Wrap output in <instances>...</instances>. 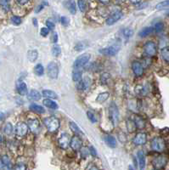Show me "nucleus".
<instances>
[{
    "label": "nucleus",
    "mask_w": 169,
    "mask_h": 170,
    "mask_svg": "<svg viewBox=\"0 0 169 170\" xmlns=\"http://www.w3.org/2000/svg\"><path fill=\"white\" fill-rule=\"evenodd\" d=\"M4 117H5V115H4V113L0 112V121L3 120V119H4Z\"/></svg>",
    "instance_id": "obj_59"
},
{
    "label": "nucleus",
    "mask_w": 169,
    "mask_h": 170,
    "mask_svg": "<svg viewBox=\"0 0 169 170\" xmlns=\"http://www.w3.org/2000/svg\"><path fill=\"white\" fill-rule=\"evenodd\" d=\"M44 5H48V3H47V2H43V3H41L40 5H38V7H37L36 10H35L36 13H38V12L41 11L42 9H43L44 8Z\"/></svg>",
    "instance_id": "obj_53"
},
{
    "label": "nucleus",
    "mask_w": 169,
    "mask_h": 170,
    "mask_svg": "<svg viewBox=\"0 0 169 170\" xmlns=\"http://www.w3.org/2000/svg\"><path fill=\"white\" fill-rule=\"evenodd\" d=\"M13 126H12L11 123H6L5 125H4V127H3V132H4V134L7 135H10L13 133Z\"/></svg>",
    "instance_id": "obj_37"
},
{
    "label": "nucleus",
    "mask_w": 169,
    "mask_h": 170,
    "mask_svg": "<svg viewBox=\"0 0 169 170\" xmlns=\"http://www.w3.org/2000/svg\"><path fill=\"white\" fill-rule=\"evenodd\" d=\"M161 56L164 61L169 62V47H164L161 50Z\"/></svg>",
    "instance_id": "obj_31"
},
{
    "label": "nucleus",
    "mask_w": 169,
    "mask_h": 170,
    "mask_svg": "<svg viewBox=\"0 0 169 170\" xmlns=\"http://www.w3.org/2000/svg\"><path fill=\"white\" fill-rule=\"evenodd\" d=\"M70 141L71 136L69 135V134H67V133H62L58 140L59 146L61 147V149H67L68 146H70Z\"/></svg>",
    "instance_id": "obj_9"
},
{
    "label": "nucleus",
    "mask_w": 169,
    "mask_h": 170,
    "mask_svg": "<svg viewBox=\"0 0 169 170\" xmlns=\"http://www.w3.org/2000/svg\"><path fill=\"white\" fill-rule=\"evenodd\" d=\"M123 17V13L119 10H116V11H114L113 13H111L110 16L106 19V25L108 26H111V25H113L116 22L119 21L121 18Z\"/></svg>",
    "instance_id": "obj_11"
},
{
    "label": "nucleus",
    "mask_w": 169,
    "mask_h": 170,
    "mask_svg": "<svg viewBox=\"0 0 169 170\" xmlns=\"http://www.w3.org/2000/svg\"><path fill=\"white\" fill-rule=\"evenodd\" d=\"M2 142H3V137L0 135V143H2Z\"/></svg>",
    "instance_id": "obj_61"
},
{
    "label": "nucleus",
    "mask_w": 169,
    "mask_h": 170,
    "mask_svg": "<svg viewBox=\"0 0 169 170\" xmlns=\"http://www.w3.org/2000/svg\"><path fill=\"white\" fill-rule=\"evenodd\" d=\"M44 105L48 108L52 109V110H56V109H58V105H57V103L55 102V101H53L52 100H50V99H46V100H44Z\"/></svg>",
    "instance_id": "obj_26"
},
{
    "label": "nucleus",
    "mask_w": 169,
    "mask_h": 170,
    "mask_svg": "<svg viewBox=\"0 0 169 170\" xmlns=\"http://www.w3.org/2000/svg\"><path fill=\"white\" fill-rule=\"evenodd\" d=\"M80 153H81V157L82 158H87V157L89 155V150L86 147H81L80 149Z\"/></svg>",
    "instance_id": "obj_41"
},
{
    "label": "nucleus",
    "mask_w": 169,
    "mask_h": 170,
    "mask_svg": "<svg viewBox=\"0 0 169 170\" xmlns=\"http://www.w3.org/2000/svg\"><path fill=\"white\" fill-rule=\"evenodd\" d=\"M120 50L119 46H109L99 50V52L103 56H116Z\"/></svg>",
    "instance_id": "obj_10"
},
{
    "label": "nucleus",
    "mask_w": 169,
    "mask_h": 170,
    "mask_svg": "<svg viewBox=\"0 0 169 170\" xmlns=\"http://www.w3.org/2000/svg\"><path fill=\"white\" fill-rule=\"evenodd\" d=\"M88 150H89V154H90L92 157H97V151L94 147L89 146Z\"/></svg>",
    "instance_id": "obj_50"
},
{
    "label": "nucleus",
    "mask_w": 169,
    "mask_h": 170,
    "mask_svg": "<svg viewBox=\"0 0 169 170\" xmlns=\"http://www.w3.org/2000/svg\"><path fill=\"white\" fill-rule=\"evenodd\" d=\"M27 126H28V129H29L32 133L37 134V133H38V131H39V129H40L39 120L37 119V118L30 119V120H28V122H27Z\"/></svg>",
    "instance_id": "obj_15"
},
{
    "label": "nucleus",
    "mask_w": 169,
    "mask_h": 170,
    "mask_svg": "<svg viewBox=\"0 0 169 170\" xmlns=\"http://www.w3.org/2000/svg\"><path fill=\"white\" fill-rule=\"evenodd\" d=\"M47 74L52 79H56L59 75V66L55 61L50 62L47 66Z\"/></svg>",
    "instance_id": "obj_7"
},
{
    "label": "nucleus",
    "mask_w": 169,
    "mask_h": 170,
    "mask_svg": "<svg viewBox=\"0 0 169 170\" xmlns=\"http://www.w3.org/2000/svg\"><path fill=\"white\" fill-rule=\"evenodd\" d=\"M82 146V141H81V139L79 138L78 136L74 135L72 138L71 139L70 146L73 151H79V150L81 149Z\"/></svg>",
    "instance_id": "obj_14"
},
{
    "label": "nucleus",
    "mask_w": 169,
    "mask_h": 170,
    "mask_svg": "<svg viewBox=\"0 0 169 170\" xmlns=\"http://www.w3.org/2000/svg\"><path fill=\"white\" fill-rule=\"evenodd\" d=\"M66 7L67 8V9L69 10L71 14L72 15H75L77 12V7H76V3L74 0H67L66 2Z\"/></svg>",
    "instance_id": "obj_20"
},
{
    "label": "nucleus",
    "mask_w": 169,
    "mask_h": 170,
    "mask_svg": "<svg viewBox=\"0 0 169 170\" xmlns=\"http://www.w3.org/2000/svg\"><path fill=\"white\" fill-rule=\"evenodd\" d=\"M132 70L134 75L136 77L143 76L144 74V66L142 63L138 61H134L132 63Z\"/></svg>",
    "instance_id": "obj_12"
},
{
    "label": "nucleus",
    "mask_w": 169,
    "mask_h": 170,
    "mask_svg": "<svg viewBox=\"0 0 169 170\" xmlns=\"http://www.w3.org/2000/svg\"><path fill=\"white\" fill-rule=\"evenodd\" d=\"M109 117L113 126H116L119 122V110L115 102H111L109 106Z\"/></svg>",
    "instance_id": "obj_3"
},
{
    "label": "nucleus",
    "mask_w": 169,
    "mask_h": 170,
    "mask_svg": "<svg viewBox=\"0 0 169 170\" xmlns=\"http://www.w3.org/2000/svg\"><path fill=\"white\" fill-rule=\"evenodd\" d=\"M147 141V135L144 132L138 133L133 140L135 146H144Z\"/></svg>",
    "instance_id": "obj_13"
},
{
    "label": "nucleus",
    "mask_w": 169,
    "mask_h": 170,
    "mask_svg": "<svg viewBox=\"0 0 169 170\" xmlns=\"http://www.w3.org/2000/svg\"><path fill=\"white\" fill-rule=\"evenodd\" d=\"M51 52H52L53 56L57 57V56H60V55H61V47H60V46H58V45H55V46L52 48Z\"/></svg>",
    "instance_id": "obj_40"
},
{
    "label": "nucleus",
    "mask_w": 169,
    "mask_h": 170,
    "mask_svg": "<svg viewBox=\"0 0 169 170\" xmlns=\"http://www.w3.org/2000/svg\"><path fill=\"white\" fill-rule=\"evenodd\" d=\"M16 88H17V92L21 95H26L27 94V86L26 82H24L23 81H19L16 85Z\"/></svg>",
    "instance_id": "obj_19"
},
{
    "label": "nucleus",
    "mask_w": 169,
    "mask_h": 170,
    "mask_svg": "<svg viewBox=\"0 0 169 170\" xmlns=\"http://www.w3.org/2000/svg\"><path fill=\"white\" fill-rule=\"evenodd\" d=\"M9 0H0V5L2 6L3 9H9Z\"/></svg>",
    "instance_id": "obj_47"
},
{
    "label": "nucleus",
    "mask_w": 169,
    "mask_h": 170,
    "mask_svg": "<svg viewBox=\"0 0 169 170\" xmlns=\"http://www.w3.org/2000/svg\"><path fill=\"white\" fill-rule=\"evenodd\" d=\"M51 41L52 43H57L58 42V34H57V32H53L52 36H51Z\"/></svg>",
    "instance_id": "obj_52"
},
{
    "label": "nucleus",
    "mask_w": 169,
    "mask_h": 170,
    "mask_svg": "<svg viewBox=\"0 0 169 170\" xmlns=\"http://www.w3.org/2000/svg\"><path fill=\"white\" fill-rule=\"evenodd\" d=\"M166 164H167V158L163 155L156 157L152 161V165L155 169H162Z\"/></svg>",
    "instance_id": "obj_6"
},
{
    "label": "nucleus",
    "mask_w": 169,
    "mask_h": 170,
    "mask_svg": "<svg viewBox=\"0 0 169 170\" xmlns=\"http://www.w3.org/2000/svg\"><path fill=\"white\" fill-rule=\"evenodd\" d=\"M110 96V94L108 92H104V93H100L98 94V96L96 98V101L99 104L105 102L108 100V98Z\"/></svg>",
    "instance_id": "obj_28"
},
{
    "label": "nucleus",
    "mask_w": 169,
    "mask_h": 170,
    "mask_svg": "<svg viewBox=\"0 0 169 170\" xmlns=\"http://www.w3.org/2000/svg\"><path fill=\"white\" fill-rule=\"evenodd\" d=\"M87 118L89 119V121H90L91 123H97V119H96V117H95V116L91 112H87Z\"/></svg>",
    "instance_id": "obj_46"
},
{
    "label": "nucleus",
    "mask_w": 169,
    "mask_h": 170,
    "mask_svg": "<svg viewBox=\"0 0 169 170\" xmlns=\"http://www.w3.org/2000/svg\"><path fill=\"white\" fill-rule=\"evenodd\" d=\"M126 126H127V129L128 130V132L130 133L134 132L135 129H137L133 119H128V120L127 121V123H126Z\"/></svg>",
    "instance_id": "obj_34"
},
{
    "label": "nucleus",
    "mask_w": 169,
    "mask_h": 170,
    "mask_svg": "<svg viewBox=\"0 0 169 170\" xmlns=\"http://www.w3.org/2000/svg\"><path fill=\"white\" fill-rule=\"evenodd\" d=\"M105 143L107 144V146H109L110 147H112V148H115L117 146V141L115 137H113L112 135H107L105 136Z\"/></svg>",
    "instance_id": "obj_23"
},
{
    "label": "nucleus",
    "mask_w": 169,
    "mask_h": 170,
    "mask_svg": "<svg viewBox=\"0 0 169 170\" xmlns=\"http://www.w3.org/2000/svg\"><path fill=\"white\" fill-rule=\"evenodd\" d=\"M29 109L32 112H36V113H38V114H43L45 112V109L43 107V106H39V105H37L35 103H32L29 106Z\"/></svg>",
    "instance_id": "obj_22"
},
{
    "label": "nucleus",
    "mask_w": 169,
    "mask_h": 170,
    "mask_svg": "<svg viewBox=\"0 0 169 170\" xmlns=\"http://www.w3.org/2000/svg\"><path fill=\"white\" fill-rule=\"evenodd\" d=\"M152 32H154V28H153V27H145V28H143V29L139 32V36H140V38H145L147 36L151 35Z\"/></svg>",
    "instance_id": "obj_24"
},
{
    "label": "nucleus",
    "mask_w": 169,
    "mask_h": 170,
    "mask_svg": "<svg viewBox=\"0 0 169 170\" xmlns=\"http://www.w3.org/2000/svg\"><path fill=\"white\" fill-rule=\"evenodd\" d=\"M28 99L31 100H39L41 99V94L36 89H32L28 94Z\"/></svg>",
    "instance_id": "obj_25"
},
{
    "label": "nucleus",
    "mask_w": 169,
    "mask_h": 170,
    "mask_svg": "<svg viewBox=\"0 0 169 170\" xmlns=\"http://www.w3.org/2000/svg\"><path fill=\"white\" fill-rule=\"evenodd\" d=\"M46 26L50 30H53L55 28V23H54L53 21H50V20H48V21H46Z\"/></svg>",
    "instance_id": "obj_51"
},
{
    "label": "nucleus",
    "mask_w": 169,
    "mask_h": 170,
    "mask_svg": "<svg viewBox=\"0 0 169 170\" xmlns=\"http://www.w3.org/2000/svg\"><path fill=\"white\" fill-rule=\"evenodd\" d=\"M154 32H156V33H160L164 30V24L163 22H161V21H159L157 23L155 24L154 26Z\"/></svg>",
    "instance_id": "obj_36"
},
{
    "label": "nucleus",
    "mask_w": 169,
    "mask_h": 170,
    "mask_svg": "<svg viewBox=\"0 0 169 170\" xmlns=\"http://www.w3.org/2000/svg\"><path fill=\"white\" fill-rule=\"evenodd\" d=\"M1 161H2V163H3L4 166H7L9 167V166L10 165V159L8 156H3L2 158H1Z\"/></svg>",
    "instance_id": "obj_44"
},
{
    "label": "nucleus",
    "mask_w": 169,
    "mask_h": 170,
    "mask_svg": "<svg viewBox=\"0 0 169 170\" xmlns=\"http://www.w3.org/2000/svg\"><path fill=\"white\" fill-rule=\"evenodd\" d=\"M86 169H98V167L94 166L93 163H90V164L88 165V166L86 167Z\"/></svg>",
    "instance_id": "obj_55"
},
{
    "label": "nucleus",
    "mask_w": 169,
    "mask_h": 170,
    "mask_svg": "<svg viewBox=\"0 0 169 170\" xmlns=\"http://www.w3.org/2000/svg\"><path fill=\"white\" fill-rule=\"evenodd\" d=\"M42 94H43V96L49 98V99H57L58 98V95H57L55 92H54L52 90H49V89H45V90L43 91Z\"/></svg>",
    "instance_id": "obj_30"
},
{
    "label": "nucleus",
    "mask_w": 169,
    "mask_h": 170,
    "mask_svg": "<svg viewBox=\"0 0 169 170\" xmlns=\"http://www.w3.org/2000/svg\"><path fill=\"white\" fill-rule=\"evenodd\" d=\"M10 21L15 26H19V25H21V17H19V16H16V15H13L10 19Z\"/></svg>",
    "instance_id": "obj_43"
},
{
    "label": "nucleus",
    "mask_w": 169,
    "mask_h": 170,
    "mask_svg": "<svg viewBox=\"0 0 169 170\" xmlns=\"http://www.w3.org/2000/svg\"><path fill=\"white\" fill-rule=\"evenodd\" d=\"M87 47V44H86L85 42H79V43H77V44L75 45L74 49H75L76 51H82V50H85Z\"/></svg>",
    "instance_id": "obj_39"
},
{
    "label": "nucleus",
    "mask_w": 169,
    "mask_h": 170,
    "mask_svg": "<svg viewBox=\"0 0 169 170\" xmlns=\"http://www.w3.org/2000/svg\"><path fill=\"white\" fill-rule=\"evenodd\" d=\"M34 72L37 76H43L44 73V68L41 64L36 65V66L34 67Z\"/></svg>",
    "instance_id": "obj_35"
},
{
    "label": "nucleus",
    "mask_w": 169,
    "mask_h": 170,
    "mask_svg": "<svg viewBox=\"0 0 169 170\" xmlns=\"http://www.w3.org/2000/svg\"><path fill=\"white\" fill-rule=\"evenodd\" d=\"M44 125L46 126L49 132L55 133L60 128V120L55 117H49L44 119Z\"/></svg>",
    "instance_id": "obj_1"
},
{
    "label": "nucleus",
    "mask_w": 169,
    "mask_h": 170,
    "mask_svg": "<svg viewBox=\"0 0 169 170\" xmlns=\"http://www.w3.org/2000/svg\"><path fill=\"white\" fill-rule=\"evenodd\" d=\"M33 24H34V26H35V27L38 26V22H37V19H36V18L33 19Z\"/></svg>",
    "instance_id": "obj_60"
},
{
    "label": "nucleus",
    "mask_w": 169,
    "mask_h": 170,
    "mask_svg": "<svg viewBox=\"0 0 169 170\" xmlns=\"http://www.w3.org/2000/svg\"><path fill=\"white\" fill-rule=\"evenodd\" d=\"M169 8V0H164V1H161L160 3H158L156 5V9L157 10H161V9H167Z\"/></svg>",
    "instance_id": "obj_33"
},
{
    "label": "nucleus",
    "mask_w": 169,
    "mask_h": 170,
    "mask_svg": "<svg viewBox=\"0 0 169 170\" xmlns=\"http://www.w3.org/2000/svg\"><path fill=\"white\" fill-rule=\"evenodd\" d=\"M133 120H134V123H135V126H136L137 129H145L146 123H145V119H144L143 117H140V116H138V115H135Z\"/></svg>",
    "instance_id": "obj_18"
},
{
    "label": "nucleus",
    "mask_w": 169,
    "mask_h": 170,
    "mask_svg": "<svg viewBox=\"0 0 169 170\" xmlns=\"http://www.w3.org/2000/svg\"><path fill=\"white\" fill-rule=\"evenodd\" d=\"M77 4H78V8L80 9V11L84 12L86 9V3L83 0H78L77 1Z\"/></svg>",
    "instance_id": "obj_45"
},
{
    "label": "nucleus",
    "mask_w": 169,
    "mask_h": 170,
    "mask_svg": "<svg viewBox=\"0 0 169 170\" xmlns=\"http://www.w3.org/2000/svg\"><path fill=\"white\" fill-rule=\"evenodd\" d=\"M135 93L140 96H145L148 94V88L144 85H137L135 87Z\"/></svg>",
    "instance_id": "obj_21"
},
{
    "label": "nucleus",
    "mask_w": 169,
    "mask_h": 170,
    "mask_svg": "<svg viewBox=\"0 0 169 170\" xmlns=\"http://www.w3.org/2000/svg\"><path fill=\"white\" fill-rule=\"evenodd\" d=\"M18 2V3H20L21 5H24V4H26V3H28V1L29 0H16Z\"/></svg>",
    "instance_id": "obj_56"
},
{
    "label": "nucleus",
    "mask_w": 169,
    "mask_h": 170,
    "mask_svg": "<svg viewBox=\"0 0 169 170\" xmlns=\"http://www.w3.org/2000/svg\"><path fill=\"white\" fill-rule=\"evenodd\" d=\"M123 36L125 37L126 38H131L133 34H134V31L131 29V28H126V29L123 30Z\"/></svg>",
    "instance_id": "obj_42"
},
{
    "label": "nucleus",
    "mask_w": 169,
    "mask_h": 170,
    "mask_svg": "<svg viewBox=\"0 0 169 170\" xmlns=\"http://www.w3.org/2000/svg\"><path fill=\"white\" fill-rule=\"evenodd\" d=\"M69 21H70V20H69L68 17H66V16H62L61 19V24L64 27L69 25Z\"/></svg>",
    "instance_id": "obj_49"
},
{
    "label": "nucleus",
    "mask_w": 169,
    "mask_h": 170,
    "mask_svg": "<svg viewBox=\"0 0 169 170\" xmlns=\"http://www.w3.org/2000/svg\"><path fill=\"white\" fill-rule=\"evenodd\" d=\"M50 33V29L48 27H42L41 31H40V34H41L43 37H47Z\"/></svg>",
    "instance_id": "obj_48"
},
{
    "label": "nucleus",
    "mask_w": 169,
    "mask_h": 170,
    "mask_svg": "<svg viewBox=\"0 0 169 170\" xmlns=\"http://www.w3.org/2000/svg\"><path fill=\"white\" fill-rule=\"evenodd\" d=\"M89 60H90V55L89 54L81 55L75 60V61L73 63V68L74 69H82V67H84L87 64Z\"/></svg>",
    "instance_id": "obj_4"
},
{
    "label": "nucleus",
    "mask_w": 169,
    "mask_h": 170,
    "mask_svg": "<svg viewBox=\"0 0 169 170\" xmlns=\"http://www.w3.org/2000/svg\"><path fill=\"white\" fill-rule=\"evenodd\" d=\"M90 79L88 77H86L84 79H81L79 82H77V88L78 90H86L89 85H90Z\"/></svg>",
    "instance_id": "obj_17"
},
{
    "label": "nucleus",
    "mask_w": 169,
    "mask_h": 170,
    "mask_svg": "<svg viewBox=\"0 0 169 170\" xmlns=\"http://www.w3.org/2000/svg\"><path fill=\"white\" fill-rule=\"evenodd\" d=\"M69 127H70L71 130L73 133H75L76 135H82V132L81 131V129H79L78 126L74 122H70L69 123Z\"/></svg>",
    "instance_id": "obj_32"
},
{
    "label": "nucleus",
    "mask_w": 169,
    "mask_h": 170,
    "mask_svg": "<svg viewBox=\"0 0 169 170\" xmlns=\"http://www.w3.org/2000/svg\"><path fill=\"white\" fill-rule=\"evenodd\" d=\"M38 57V50H32L28 51L27 53V58L29 60V61L34 62L37 61V59Z\"/></svg>",
    "instance_id": "obj_27"
},
{
    "label": "nucleus",
    "mask_w": 169,
    "mask_h": 170,
    "mask_svg": "<svg viewBox=\"0 0 169 170\" xmlns=\"http://www.w3.org/2000/svg\"><path fill=\"white\" fill-rule=\"evenodd\" d=\"M151 146L153 151L158 153L163 152L166 149V142L161 137H155L151 141Z\"/></svg>",
    "instance_id": "obj_2"
},
{
    "label": "nucleus",
    "mask_w": 169,
    "mask_h": 170,
    "mask_svg": "<svg viewBox=\"0 0 169 170\" xmlns=\"http://www.w3.org/2000/svg\"><path fill=\"white\" fill-rule=\"evenodd\" d=\"M26 167L24 164H17L14 167V169H26Z\"/></svg>",
    "instance_id": "obj_54"
},
{
    "label": "nucleus",
    "mask_w": 169,
    "mask_h": 170,
    "mask_svg": "<svg viewBox=\"0 0 169 170\" xmlns=\"http://www.w3.org/2000/svg\"><path fill=\"white\" fill-rule=\"evenodd\" d=\"M28 132V126L25 123H18L15 129V135L17 138H23L27 135Z\"/></svg>",
    "instance_id": "obj_8"
},
{
    "label": "nucleus",
    "mask_w": 169,
    "mask_h": 170,
    "mask_svg": "<svg viewBox=\"0 0 169 170\" xmlns=\"http://www.w3.org/2000/svg\"><path fill=\"white\" fill-rule=\"evenodd\" d=\"M98 1L100 2L101 3H103V4H108V3H110L111 0H98Z\"/></svg>",
    "instance_id": "obj_57"
},
{
    "label": "nucleus",
    "mask_w": 169,
    "mask_h": 170,
    "mask_svg": "<svg viewBox=\"0 0 169 170\" xmlns=\"http://www.w3.org/2000/svg\"><path fill=\"white\" fill-rule=\"evenodd\" d=\"M81 79H82V71H81V69H74L72 72V80L75 82H77Z\"/></svg>",
    "instance_id": "obj_29"
},
{
    "label": "nucleus",
    "mask_w": 169,
    "mask_h": 170,
    "mask_svg": "<svg viewBox=\"0 0 169 170\" xmlns=\"http://www.w3.org/2000/svg\"><path fill=\"white\" fill-rule=\"evenodd\" d=\"M129 1L134 4H138V3H140L141 2V0H129Z\"/></svg>",
    "instance_id": "obj_58"
},
{
    "label": "nucleus",
    "mask_w": 169,
    "mask_h": 170,
    "mask_svg": "<svg viewBox=\"0 0 169 170\" xmlns=\"http://www.w3.org/2000/svg\"><path fill=\"white\" fill-rule=\"evenodd\" d=\"M137 160H138V164L140 167V169H144L145 167L146 164V158L145 155L143 151H139L137 153Z\"/></svg>",
    "instance_id": "obj_16"
},
{
    "label": "nucleus",
    "mask_w": 169,
    "mask_h": 170,
    "mask_svg": "<svg viewBox=\"0 0 169 170\" xmlns=\"http://www.w3.org/2000/svg\"><path fill=\"white\" fill-rule=\"evenodd\" d=\"M110 79H111V75L107 72H105L100 76V82L102 84H107Z\"/></svg>",
    "instance_id": "obj_38"
},
{
    "label": "nucleus",
    "mask_w": 169,
    "mask_h": 170,
    "mask_svg": "<svg viewBox=\"0 0 169 170\" xmlns=\"http://www.w3.org/2000/svg\"><path fill=\"white\" fill-rule=\"evenodd\" d=\"M144 52L148 57H153L157 53V46L153 41H148L144 45Z\"/></svg>",
    "instance_id": "obj_5"
}]
</instances>
